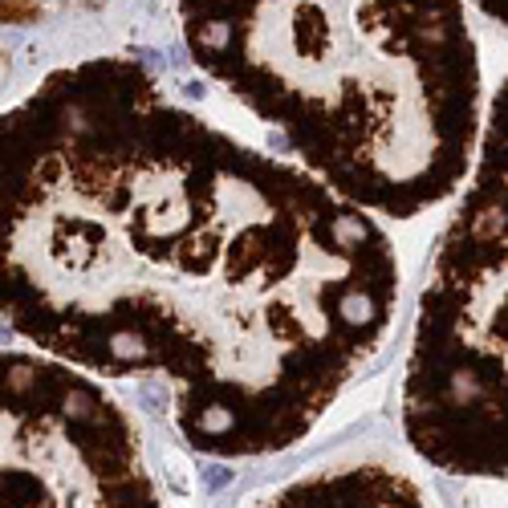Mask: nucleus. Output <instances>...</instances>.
Listing matches in <instances>:
<instances>
[{"mask_svg":"<svg viewBox=\"0 0 508 508\" xmlns=\"http://www.w3.org/2000/svg\"><path fill=\"white\" fill-rule=\"evenodd\" d=\"M0 216L12 338L94 379H163L180 435L212 459L301 443L403 293L374 212L114 53L4 110Z\"/></svg>","mask_w":508,"mask_h":508,"instance_id":"obj_1","label":"nucleus"},{"mask_svg":"<svg viewBox=\"0 0 508 508\" xmlns=\"http://www.w3.org/2000/svg\"><path fill=\"white\" fill-rule=\"evenodd\" d=\"M472 0H175L191 61L358 208L415 219L484 127Z\"/></svg>","mask_w":508,"mask_h":508,"instance_id":"obj_2","label":"nucleus"},{"mask_svg":"<svg viewBox=\"0 0 508 508\" xmlns=\"http://www.w3.org/2000/svg\"><path fill=\"white\" fill-rule=\"evenodd\" d=\"M399 423L431 468L508 476V78L415 297Z\"/></svg>","mask_w":508,"mask_h":508,"instance_id":"obj_3","label":"nucleus"},{"mask_svg":"<svg viewBox=\"0 0 508 508\" xmlns=\"http://www.w3.org/2000/svg\"><path fill=\"white\" fill-rule=\"evenodd\" d=\"M0 508H163L142 439L102 379L4 346Z\"/></svg>","mask_w":508,"mask_h":508,"instance_id":"obj_4","label":"nucleus"},{"mask_svg":"<svg viewBox=\"0 0 508 508\" xmlns=\"http://www.w3.org/2000/svg\"><path fill=\"white\" fill-rule=\"evenodd\" d=\"M260 508H431L427 492L395 464L342 459L269 492Z\"/></svg>","mask_w":508,"mask_h":508,"instance_id":"obj_5","label":"nucleus"}]
</instances>
